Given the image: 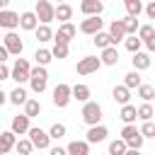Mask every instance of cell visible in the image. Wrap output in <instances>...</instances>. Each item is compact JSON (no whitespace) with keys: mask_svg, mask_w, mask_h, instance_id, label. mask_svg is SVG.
Here are the masks:
<instances>
[{"mask_svg":"<svg viewBox=\"0 0 155 155\" xmlns=\"http://www.w3.org/2000/svg\"><path fill=\"white\" fill-rule=\"evenodd\" d=\"M121 22H124V29H126V36H128V34H136V31H138V27H140V22H138V17H131V15H126V17L121 19Z\"/></svg>","mask_w":155,"mask_h":155,"instance_id":"836d02e7","label":"cell"},{"mask_svg":"<svg viewBox=\"0 0 155 155\" xmlns=\"http://www.w3.org/2000/svg\"><path fill=\"white\" fill-rule=\"evenodd\" d=\"M48 155H68V153H65V148L56 145V148H51V150H48Z\"/></svg>","mask_w":155,"mask_h":155,"instance_id":"ee69618b","label":"cell"},{"mask_svg":"<svg viewBox=\"0 0 155 155\" xmlns=\"http://www.w3.org/2000/svg\"><path fill=\"white\" fill-rule=\"evenodd\" d=\"M119 119H121L124 124H136V107H133V104H121Z\"/></svg>","mask_w":155,"mask_h":155,"instance_id":"4316f807","label":"cell"},{"mask_svg":"<svg viewBox=\"0 0 155 155\" xmlns=\"http://www.w3.org/2000/svg\"><path fill=\"white\" fill-rule=\"evenodd\" d=\"M107 136H109L107 126H102V124H94V126H90V128H87V133H85V140H87L90 145H94V143H102V140H107Z\"/></svg>","mask_w":155,"mask_h":155,"instance_id":"7c38bea8","label":"cell"},{"mask_svg":"<svg viewBox=\"0 0 155 155\" xmlns=\"http://www.w3.org/2000/svg\"><path fill=\"white\" fill-rule=\"evenodd\" d=\"M78 34V27L73 22H61L58 31L53 34V44H70V39Z\"/></svg>","mask_w":155,"mask_h":155,"instance_id":"9c48e42d","label":"cell"},{"mask_svg":"<svg viewBox=\"0 0 155 155\" xmlns=\"http://www.w3.org/2000/svg\"><path fill=\"white\" fill-rule=\"evenodd\" d=\"M111 97H114L116 104H128V99H131V90L124 87V85H116V87L111 90Z\"/></svg>","mask_w":155,"mask_h":155,"instance_id":"d4e9b609","label":"cell"},{"mask_svg":"<svg viewBox=\"0 0 155 155\" xmlns=\"http://www.w3.org/2000/svg\"><path fill=\"white\" fill-rule=\"evenodd\" d=\"M27 97H29V94H27V90H24L22 85H17V87L7 94V102H10V104H15V107H19V104H24V102H27Z\"/></svg>","mask_w":155,"mask_h":155,"instance_id":"603a6c76","label":"cell"},{"mask_svg":"<svg viewBox=\"0 0 155 155\" xmlns=\"http://www.w3.org/2000/svg\"><path fill=\"white\" fill-rule=\"evenodd\" d=\"M124 46H126V51H131V53H136V51H140V39L136 36V34H128V36H124Z\"/></svg>","mask_w":155,"mask_h":155,"instance_id":"e575fe53","label":"cell"},{"mask_svg":"<svg viewBox=\"0 0 155 155\" xmlns=\"http://www.w3.org/2000/svg\"><path fill=\"white\" fill-rule=\"evenodd\" d=\"M7 5H10V0H0V10H7Z\"/></svg>","mask_w":155,"mask_h":155,"instance_id":"c3c4849f","label":"cell"},{"mask_svg":"<svg viewBox=\"0 0 155 155\" xmlns=\"http://www.w3.org/2000/svg\"><path fill=\"white\" fill-rule=\"evenodd\" d=\"M2 80H10V68L5 65V63H0V82Z\"/></svg>","mask_w":155,"mask_h":155,"instance_id":"7bdbcfd3","label":"cell"},{"mask_svg":"<svg viewBox=\"0 0 155 155\" xmlns=\"http://www.w3.org/2000/svg\"><path fill=\"white\" fill-rule=\"evenodd\" d=\"M34 34H36V39H39L41 44H46V41H51V39H53V31H51V27H48V24H36Z\"/></svg>","mask_w":155,"mask_h":155,"instance_id":"83f0119b","label":"cell"},{"mask_svg":"<svg viewBox=\"0 0 155 155\" xmlns=\"http://www.w3.org/2000/svg\"><path fill=\"white\" fill-rule=\"evenodd\" d=\"M22 107H24V114H27L29 119H34V116H39V114H41V102H39V99H34V97H27V102H24Z\"/></svg>","mask_w":155,"mask_h":155,"instance_id":"484cf974","label":"cell"},{"mask_svg":"<svg viewBox=\"0 0 155 155\" xmlns=\"http://www.w3.org/2000/svg\"><path fill=\"white\" fill-rule=\"evenodd\" d=\"M82 121L87 124V126H94V124H99L102 121V107L97 104V102H92V99H87V102H82Z\"/></svg>","mask_w":155,"mask_h":155,"instance_id":"277c9868","label":"cell"},{"mask_svg":"<svg viewBox=\"0 0 155 155\" xmlns=\"http://www.w3.org/2000/svg\"><path fill=\"white\" fill-rule=\"evenodd\" d=\"M153 107H150V102H143L138 109H136V119H140V121H150L153 119Z\"/></svg>","mask_w":155,"mask_h":155,"instance_id":"1f68e13d","label":"cell"},{"mask_svg":"<svg viewBox=\"0 0 155 155\" xmlns=\"http://www.w3.org/2000/svg\"><path fill=\"white\" fill-rule=\"evenodd\" d=\"M70 97H73V99H78V102H87V99H90V87H87V85H82V82L73 85V87H70Z\"/></svg>","mask_w":155,"mask_h":155,"instance_id":"cb8c5ba5","label":"cell"},{"mask_svg":"<svg viewBox=\"0 0 155 155\" xmlns=\"http://www.w3.org/2000/svg\"><path fill=\"white\" fill-rule=\"evenodd\" d=\"M29 140H31V145L36 148V150H48V145H51V138H48V133L44 131V128H39V126H29Z\"/></svg>","mask_w":155,"mask_h":155,"instance_id":"8992f818","label":"cell"},{"mask_svg":"<svg viewBox=\"0 0 155 155\" xmlns=\"http://www.w3.org/2000/svg\"><path fill=\"white\" fill-rule=\"evenodd\" d=\"M124 155H140V150H138V148H126Z\"/></svg>","mask_w":155,"mask_h":155,"instance_id":"bcb514c9","label":"cell"},{"mask_svg":"<svg viewBox=\"0 0 155 155\" xmlns=\"http://www.w3.org/2000/svg\"><path fill=\"white\" fill-rule=\"evenodd\" d=\"M70 85H65V82H58L56 87H53V104L58 107V109H63V107H68L70 104Z\"/></svg>","mask_w":155,"mask_h":155,"instance_id":"30bf717a","label":"cell"},{"mask_svg":"<svg viewBox=\"0 0 155 155\" xmlns=\"http://www.w3.org/2000/svg\"><path fill=\"white\" fill-rule=\"evenodd\" d=\"M34 61H36V65H48V63L53 61V56H51V51H48V48H36Z\"/></svg>","mask_w":155,"mask_h":155,"instance_id":"d590c367","label":"cell"},{"mask_svg":"<svg viewBox=\"0 0 155 155\" xmlns=\"http://www.w3.org/2000/svg\"><path fill=\"white\" fill-rule=\"evenodd\" d=\"M12 150H17V155H31L34 145H31L29 138H19V140H15V148Z\"/></svg>","mask_w":155,"mask_h":155,"instance_id":"4dcf8cb0","label":"cell"},{"mask_svg":"<svg viewBox=\"0 0 155 155\" xmlns=\"http://www.w3.org/2000/svg\"><path fill=\"white\" fill-rule=\"evenodd\" d=\"M131 63H133V70L140 73V70H148L153 61H150V53H148V51H136L133 58H131Z\"/></svg>","mask_w":155,"mask_h":155,"instance_id":"2e32d148","label":"cell"},{"mask_svg":"<svg viewBox=\"0 0 155 155\" xmlns=\"http://www.w3.org/2000/svg\"><path fill=\"white\" fill-rule=\"evenodd\" d=\"M109 36H111V46H116L119 41H124L126 29H124V22H121V19H114V22L109 24Z\"/></svg>","mask_w":155,"mask_h":155,"instance_id":"e0dca14e","label":"cell"},{"mask_svg":"<svg viewBox=\"0 0 155 155\" xmlns=\"http://www.w3.org/2000/svg\"><path fill=\"white\" fill-rule=\"evenodd\" d=\"M124 7L131 17H138L143 12V0H124Z\"/></svg>","mask_w":155,"mask_h":155,"instance_id":"d6a6232c","label":"cell"},{"mask_svg":"<svg viewBox=\"0 0 155 155\" xmlns=\"http://www.w3.org/2000/svg\"><path fill=\"white\" fill-rule=\"evenodd\" d=\"M140 82H143V80H140V73H138V70H131V73L124 75V87H128V90H136Z\"/></svg>","mask_w":155,"mask_h":155,"instance_id":"f546056e","label":"cell"},{"mask_svg":"<svg viewBox=\"0 0 155 155\" xmlns=\"http://www.w3.org/2000/svg\"><path fill=\"white\" fill-rule=\"evenodd\" d=\"M99 68H102V63H99L97 56H85V58L78 61L75 73H78V75H92V73H97Z\"/></svg>","mask_w":155,"mask_h":155,"instance_id":"52a82bcc","label":"cell"},{"mask_svg":"<svg viewBox=\"0 0 155 155\" xmlns=\"http://www.w3.org/2000/svg\"><path fill=\"white\" fill-rule=\"evenodd\" d=\"M102 27H104V19H102L99 15H92V17H85V19L80 22V31H82V34H87V36H92V34H97V31H102Z\"/></svg>","mask_w":155,"mask_h":155,"instance_id":"8fae6325","label":"cell"},{"mask_svg":"<svg viewBox=\"0 0 155 155\" xmlns=\"http://www.w3.org/2000/svg\"><path fill=\"white\" fill-rule=\"evenodd\" d=\"M29 70H31L29 61L27 58H17L15 65L10 68V80H15L17 85H24V82H29Z\"/></svg>","mask_w":155,"mask_h":155,"instance_id":"3957f363","label":"cell"},{"mask_svg":"<svg viewBox=\"0 0 155 155\" xmlns=\"http://www.w3.org/2000/svg\"><path fill=\"white\" fill-rule=\"evenodd\" d=\"M124 153H126V143L121 138H114L109 143V155H124Z\"/></svg>","mask_w":155,"mask_h":155,"instance_id":"74e56055","label":"cell"},{"mask_svg":"<svg viewBox=\"0 0 155 155\" xmlns=\"http://www.w3.org/2000/svg\"><path fill=\"white\" fill-rule=\"evenodd\" d=\"M136 90H138V97H140L143 102H150V99L155 97V87H153V85H145V82H140Z\"/></svg>","mask_w":155,"mask_h":155,"instance_id":"8d00e7d4","label":"cell"},{"mask_svg":"<svg viewBox=\"0 0 155 155\" xmlns=\"http://www.w3.org/2000/svg\"><path fill=\"white\" fill-rule=\"evenodd\" d=\"M29 121H31V119H29L27 114H19V116H15V119H12V124H10V131H12L15 136H24V133L29 131V126H31Z\"/></svg>","mask_w":155,"mask_h":155,"instance_id":"4fadbf2b","label":"cell"},{"mask_svg":"<svg viewBox=\"0 0 155 155\" xmlns=\"http://www.w3.org/2000/svg\"><path fill=\"white\" fill-rule=\"evenodd\" d=\"M65 153L68 155H90V143L87 140H70Z\"/></svg>","mask_w":155,"mask_h":155,"instance_id":"44dd1931","label":"cell"},{"mask_svg":"<svg viewBox=\"0 0 155 155\" xmlns=\"http://www.w3.org/2000/svg\"><path fill=\"white\" fill-rule=\"evenodd\" d=\"M34 15H36V19L41 24H51L53 22V5H51V0H36Z\"/></svg>","mask_w":155,"mask_h":155,"instance_id":"ba28073f","label":"cell"},{"mask_svg":"<svg viewBox=\"0 0 155 155\" xmlns=\"http://www.w3.org/2000/svg\"><path fill=\"white\" fill-rule=\"evenodd\" d=\"M5 102H7V94H5V92H2V90H0V107H2V104H5Z\"/></svg>","mask_w":155,"mask_h":155,"instance_id":"7dc6e473","label":"cell"},{"mask_svg":"<svg viewBox=\"0 0 155 155\" xmlns=\"http://www.w3.org/2000/svg\"><path fill=\"white\" fill-rule=\"evenodd\" d=\"M70 17H73V7H70L68 2L53 5V19H58V22H70Z\"/></svg>","mask_w":155,"mask_h":155,"instance_id":"ac0fdd59","label":"cell"},{"mask_svg":"<svg viewBox=\"0 0 155 155\" xmlns=\"http://www.w3.org/2000/svg\"><path fill=\"white\" fill-rule=\"evenodd\" d=\"M46 133H48V138H51V140H58V138H63V136H65V126H63V124H53Z\"/></svg>","mask_w":155,"mask_h":155,"instance_id":"ab89813d","label":"cell"},{"mask_svg":"<svg viewBox=\"0 0 155 155\" xmlns=\"http://www.w3.org/2000/svg\"><path fill=\"white\" fill-rule=\"evenodd\" d=\"M29 85H31V92H36V94H41L46 90V85H48V70H46V65H34L29 70Z\"/></svg>","mask_w":155,"mask_h":155,"instance_id":"6da1fadb","label":"cell"},{"mask_svg":"<svg viewBox=\"0 0 155 155\" xmlns=\"http://www.w3.org/2000/svg\"><path fill=\"white\" fill-rule=\"evenodd\" d=\"M99 63H102V65H116V63H119V51H116V46H107V48H102Z\"/></svg>","mask_w":155,"mask_h":155,"instance_id":"ffe728a7","label":"cell"},{"mask_svg":"<svg viewBox=\"0 0 155 155\" xmlns=\"http://www.w3.org/2000/svg\"><path fill=\"white\" fill-rule=\"evenodd\" d=\"M121 140L126 143V148H143V136H140V131L136 128V124H124V128H121Z\"/></svg>","mask_w":155,"mask_h":155,"instance_id":"7a4b0ae2","label":"cell"},{"mask_svg":"<svg viewBox=\"0 0 155 155\" xmlns=\"http://www.w3.org/2000/svg\"><path fill=\"white\" fill-rule=\"evenodd\" d=\"M36 24H39V19H36L34 10H27V12H22V15H19V27H22L24 31H34V29H36Z\"/></svg>","mask_w":155,"mask_h":155,"instance_id":"d6986e66","label":"cell"},{"mask_svg":"<svg viewBox=\"0 0 155 155\" xmlns=\"http://www.w3.org/2000/svg\"><path fill=\"white\" fill-rule=\"evenodd\" d=\"M15 140H17V136H15L12 131H2V133H0V153L7 155V153L15 148Z\"/></svg>","mask_w":155,"mask_h":155,"instance_id":"7402d4cb","label":"cell"},{"mask_svg":"<svg viewBox=\"0 0 155 155\" xmlns=\"http://www.w3.org/2000/svg\"><path fill=\"white\" fill-rule=\"evenodd\" d=\"M143 12H145L148 19H155V0H148V2L143 5Z\"/></svg>","mask_w":155,"mask_h":155,"instance_id":"b9f144b4","label":"cell"},{"mask_svg":"<svg viewBox=\"0 0 155 155\" xmlns=\"http://www.w3.org/2000/svg\"><path fill=\"white\" fill-rule=\"evenodd\" d=\"M92 44H94L97 48H107V46H111V36H109V31H97V34H92Z\"/></svg>","mask_w":155,"mask_h":155,"instance_id":"f1b7e54d","label":"cell"},{"mask_svg":"<svg viewBox=\"0 0 155 155\" xmlns=\"http://www.w3.org/2000/svg\"><path fill=\"white\" fill-rule=\"evenodd\" d=\"M7 58H10V53H7V48H5V46H0V63H5Z\"/></svg>","mask_w":155,"mask_h":155,"instance_id":"f6af8a7d","label":"cell"},{"mask_svg":"<svg viewBox=\"0 0 155 155\" xmlns=\"http://www.w3.org/2000/svg\"><path fill=\"white\" fill-rule=\"evenodd\" d=\"M2 46L7 48V53H10V56H22V51H24V41L19 39V34H17L15 29H10V31L5 34Z\"/></svg>","mask_w":155,"mask_h":155,"instance_id":"5b68a950","label":"cell"},{"mask_svg":"<svg viewBox=\"0 0 155 155\" xmlns=\"http://www.w3.org/2000/svg\"><path fill=\"white\" fill-rule=\"evenodd\" d=\"M80 12H82L85 17L102 15V12H104V2H102V0H82V2H80Z\"/></svg>","mask_w":155,"mask_h":155,"instance_id":"5bb4252c","label":"cell"},{"mask_svg":"<svg viewBox=\"0 0 155 155\" xmlns=\"http://www.w3.org/2000/svg\"><path fill=\"white\" fill-rule=\"evenodd\" d=\"M0 27L2 29H17L19 27V15L12 12V10H0Z\"/></svg>","mask_w":155,"mask_h":155,"instance_id":"9a60e30c","label":"cell"},{"mask_svg":"<svg viewBox=\"0 0 155 155\" xmlns=\"http://www.w3.org/2000/svg\"><path fill=\"white\" fill-rule=\"evenodd\" d=\"M138 131H140L143 138H155V124H153V119H150V121H143V126H140Z\"/></svg>","mask_w":155,"mask_h":155,"instance_id":"60d3db41","label":"cell"},{"mask_svg":"<svg viewBox=\"0 0 155 155\" xmlns=\"http://www.w3.org/2000/svg\"><path fill=\"white\" fill-rule=\"evenodd\" d=\"M58 2H65V0H58Z\"/></svg>","mask_w":155,"mask_h":155,"instance_id":"681fc988","label":"cell"},{"mask_svg":"<svg viewBox=\"0 0 155 155\" xmlns=\"http://www.w3.org/2000/svg\"><path fill=\"white\" fill-rule=\"evenodd\" d=\"M0 155H2V153H0Z\"/></svg>","mask_w":155,"mask_h":155,"instance_id":"f907efd6","label":"cell"},{"mask_svg":"<svg viewBox=\"0 0 155 155\" xmlns=\"http://www.w3.org/2000/svg\"><path fill=\"white\" fill-rule=\"evenodd\" d=\"M51 56H53V58H58V61L68 58V44H53V48H51Z\"/></svg>","mask_w":155,"mask_h":155,"instance_id":"f35d334b","label":"cell"}]
</instances>
